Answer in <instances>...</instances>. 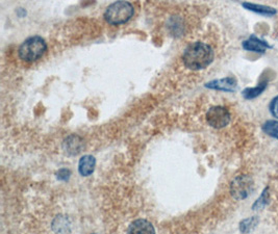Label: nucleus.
Instances as JSON below:
<instances>
[{
    "label": "nucleus",
    "instance_id": "nucleus-1",
    "mask_svg": "<svg viewBox=\"0 0 278 234\" xmlns=\"http://www.w3.org/2000/svg\"><path fill=\"white\" fill-rule=\"evenodd\" d=\"M213 48L202 42H195L189 45L183 55V62L185 66L193 71L206 69L214 61Z\"/></svg>",
    "mask_w": 278,
    "mask_h": 234
},
{
    "label": "nucleus",
    "instance_id": "nucleus-2",
    "mask_svg": "<svg viewBox=\"0 0 278 234\" xmlns=\"http://www.w3.org/2000/svg\"><path fill=\"white\" fill-rule=\"evenodd\" d=\"M47 51V43L42 37L34 36L25 40L19 47L18 54L22 61L33 63L41 59Z\"/></svg>",
    "mask_w": 278,
    "mask_h": 234
},
{
    "label": "nucleus",
    "instance_id": "nucleus-3",
    "mask_svg": "<svg viewBox=\"0 0 278 234\" xmlns=\"http://www.w3.org/2000/svg\"><path fill=\"white\" fill-rule=\"evenodd\" d=\"M135 14L134 6L128 2H116L109 6L105 13V19L108 23L119 25L126 23Z\"/></svg>",
    "mask_w": 278,
    "mask_h": 234
},
{
    "label": "nucleus",
    "instance_id": "nucleus-4",
    "mask_svg": "<svg viewBox=\"0 0 278 234\" xmlns=\"http://www.w3.org/2000/svg\"><path fill=\"white\" fill-rule=\"evenodd\" d=\"M252 186H254V182L251 178L244 175L238 176L231 185L232 196L237 200H244L251 194Z\"/></svg>",
    "mask_w": 278,
    "mask_h": 234
},
{
    "label": "nucleus",
    "instance_id": "nucleus-5",
    "mask_svg": "<svg viewBox=\"0 0 278 234\" xmlns=\"http://www.w3.org/2000/svg\"><path fill=\"white\" fill-rule=\"evenodd\" d=\"M207 121L214 128H223L231 122V113L224 107H213L207 113Z\"/></svg>",
    "mask_w": 278,
    "mask_h": 234
},
{
    "label": "nucleus",
    "instance_id": "nucleus-6",
    "mask_svg": "<svg viewBox=\"0 0 278 234\" xmlns=\"http://www.w3.org/2000/svg\"><path fill=\"white\" fill-rule=\"evenodd\" d=\"M207 88L218 90V91H224V92H235L238 87L237 80L234 77H226L222 78V80L213 81L206 86Z\"/></svg>",
    "mask_w": 278,
    "mask_h": 234
},
{
    "label": "nucleus",
    "instance_id": "nucleus-7",
    "mask_svg": "<svg viewBox=\"0 0 278 234\" xmlns=\"http://www.w3.org/2000/svg\"><path fill=\"white\" fill-rule=\"evenodd\" d=\"M242 46L248 51L258 52V54H265L268 48H271V46L267 42L259 39L256 36H251L249 39L245 40Z\"/></svg>",
    "mask_w": 278,
    "mask_h": 234
},
{
    "label": "nucleus",
    "instance_id": "nucleus-8",
    "mask_svg": "<svg viewBox=\"0 0 278 234\" xmlns=\"http://www.w3.org/2000/svg\"><path fill=\"white\" fill-rule=\"evenodd\" d=\"M128 234H156V230L150 222L140 219L131 224Z\"/></svg>",
    "mask_w": 278,
    "mask_h": 234
},
{
    "label": "nucleus",
    "instance_id": "nucleus-9",
    "mask_svg": "<svg viewBox=\"0 0 278 234\" xmlns=\"http://www.w3.org/2000/svg\"><path fill=\"white\" fill-rule=\"evenodd\" d=\"M84 143L78 136H70L64 141V149L68 154L77 155L82 152Z\"/></svg>",
    "mask_w": 278,
    "mask_h": 234
},
{
    "label": "nucleus",
    "instance_id": "nucleus-10",
    "mask_svg": "<svg viewBox=\"0 0 278 234\" xmlns=\"http://www.w3.org/2000/svg\"><path fill=\"white\" fill-rule=\"evenodd\" d=\"M95 166H96V160H95L94 156H92V155L83 156L80 161V164H79L80 174L85 177L90 176L94 172Z\"/></svg>",
    "mask_w": 278,
    "mask_h": 234
},
{
    "label": "nucleus",
    "instance_id": "nucleus-11",
    "mask_svg": "<svg viewBox=\"0 0 278 234\" xmlns=\"http://www.w3.org/2000/svg\"><path fill=\"white\" fill-rule=\"evenodd\" d=\"M242 6L249 11H252V12L261 14V15H265V16H274L277 13V11L275 9H273L271 7H267V6H260V5L249 4V3H245Z\"/></svg>",
    "mask_w": 278,
    "mask_h": 234
},
{
    "label": "nucleus",
    "instance_id": "nucleus-12",
    "mask_svg": "<svg viewBox=\"0 0 278 234\" xmlns=\"http://www.w3.org/2000/svg\"><path fill=\"white\" fill-rule=\"evenodd\" d=\"M267 89V82H263L261 83L258 87L255 88H247L243 91V97L245 99H255L257 97H259L261 94H263V92Z\"/></svg>",
    "mask_w": 278,
    "mask_h": 234
},
{
    "label": "nucleus",
    "instance_id": "nucleus-13",
    "mask_svg": "<svg viewBox=\"0 0 278 234\" xmlns=\"http://www.w3.org/2000/svg\"><path fill=\"white\" fill-rule=\"evenodd\" d=\"M263 132L266 135L278 140V121L269 120L265 122L263 125Z\"/></svg>",
    "mask_w": 278,
    "mask_h": 234
},
{
    "label": "nucleus",
    "instance_id": "nucleus-14",
    "mask_svg": "<svg viewBox=\"0 0 278 234\" xmlns=\"http://www.w3.org/2000/svg\"><path fill=\"white\" fill-rule=\"evenodd\" d=\"M269 203V189L266 188L264 192L262 193L261 197L256 201V203L252 205V210L258 211V210H263L265 206Z\"/></svg>",
    "mask_w": 278,
    "mask_h": 234
},
{
    "label": "nucleus",
    "instance_id": "nucleus-15",
    "mask_svg": "<svg viewBox=\"0 0 278 234\" xmlns=\"http://www.w3.org/2000/svg\"><path fill=\"white\" fill-rule=\"evenodd\" d=\"M258 223H259V220L257 219V217L246 219V220H244V221L241 222V224H240V230L243 233H248V232H250L252 229H254L258 225Z\"/></svg>",
    "mask_w": 278,
    "mask_h": 234
},
{
    "label": "nucleus",
    "instance_id": "nucleus-16",
    "mask_svg": "<svg viewBox=\"0 0 278 234\" xmlns=\"http://www.w3.org/2000/svg\"><path fill=\"white\" fill-rule=\"evenodd\" d=\"M269 110H270V113L272 114V116L274 118L278 119V96H276L275 98L272 99V101L269 104Z\"/></svg>",
    "mask_w": 278,
    "mask_h": 234
},
{
    "label": "nucleus",
    "instance_id": "nucleus-17",
    "mask_svg": "<svg viewBox=\"0 0 278 234\" xmlns=\"http://www.w3.org/2000/svg\"><path fill=\"white\" fill-rule=\"evenodd\" d=\"M70 171L69 170H66V169H63V170H60L59 173H58V178L59 179H62V180H67L70 176Z\"/></svg>",
    "mask_w": 278,
    "mask_h": 234
}]
</instances>
